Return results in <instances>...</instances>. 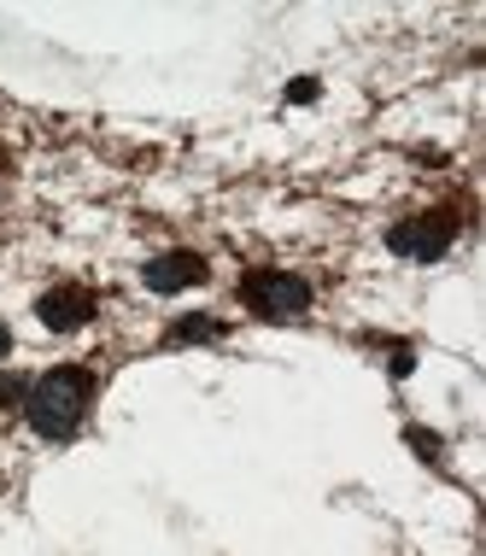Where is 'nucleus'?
<instances>
[{"label": "nucleus", "mask_w": 486, "mask_h": 556, "mask_svg": "<svg viewBox=\"0 0 486 556\" xmlns=\"http://www.w3.org/2000/svg\"><path fill=\"white\" fill-rule=\"evenodd\" d=\"M229 334V323L223 317H205V311H188V317H176L171 328H164V345H211Z\"/></svg>", "instance_id": "6"}, {"label": "nucleus", "mask_w": 486, "mask_h": 556, "mask_svg": "<svg viewBox=\"0 0 486 556\" xmlns=\"http://www.w3.org/2000/svg\"><path fill=\"white\" fill-rule=\"evenodd\" d=\"M410 369H416V352L399 340V345H387V375L392 381H410Z\"/></svg>", "instance_id": "10"}, {"label": "nucleus", "mask_w": 486, "mask_h": 556, "mask_svg": "<svg viewBox=\"0 0 486 556\" xmlns=\"http://www.w3.org/2000/svg\"><path fill=\"white\" fill-rule=\"evenodd\" d=\"M404 445L416 451V457L428 463V469H446V457H451V451H446V440H439L434 428H422V422H410V428H404Z\"/></svg>", "instance_id": "7"}, {"label": "nucleus", "mask_w": 486, "mask_h": 556, "mask_svg": "<svg viewBox=\"0 0 486 556\" xmlns=\"http://www.w3.org/2000/svg\"><path fill=\"white\" fill-rule=\"evenodd\" d=\"M24 399H29V381L18 369H0V410H24Z\"/></svg>", "instance_id": "8"}, {"label": "nucleus", "mask_w": 486, "mask_h": 556, "mask_svg": "<svg viewBox=\"0 0 486 556\" xmlns=\"http://www.w3.org/2000/svg\"><path fill=\"white\" fill-rule=\"evenodd\" d=\"M141 281H147V293L205 288V281H211V258H205V252H194V247H171V252H159V258H147Z\"/></svg>", "instance_id": "5"}, {"label": "nucleus", "mask_w": 486, "mask_h": 556, "mask_svg": "<svg viewBox=\"0 0 486 556\" xmlns=\"http://www.w3.org/2000/svg\"><path fill=\"white\" fill-rule=\"evenodd\" d=\"M463 235V212L458 205H428L416 217H399L387 229V252L392 258H410V264H439Z\"/></svg>", "instance_id": "2"}, {"label": "nucleus", "mask_w": 486, "mask_h": 556, "mask_svg": "<svg viewBox=\"0 0 486 556\" xmlns=\"http://www.w3.org/2000/svg\"><path fill=\"white\" fill-rule=\"evenodd\" d=\"M100 317V299L95 288H83V281H59V288H48L36 299V323L48 328V334H77V328H88Z\"/></svg>", "instance_id": "4"}, {"label": "nucleus", "mask_w": 486, "mask_h": 556, "mask_svg": "<svg viewBox=\"0 0 486 556\" xmlns=\"http://www.w3.org/2000/svg\"><path fill=\"white\" fill-rule=\"evenodd\" d=\"M235 293H240V305H247L258 323H294V317H306L311 299H316L306 276H294V269H270V264L247 269Z\"/></svg>", "instance_id": "3"}, {"label": "nucleus", "mask_w": 486, "mask_h": 556, "mask_svg": "<svg viewBox=\"0 0 486 556\" xmlns=\"http://www.w3.org/2000/svg\"><path fill=\"white\" fill-rule=\"evenodd\" d=\"M12 170V153H7V147H0V176H7Z\"/></svg>", "instance_id": "12"}, {"label": "nucleus", "mask_w": 486, "mask_h": 556, "mask_svg": "<svg viewBox=\"0 0 486 556\" xmlns=\"http://www.w3.org/2000/svg\"><path fill=\"white\" fill-rule=\"evenodd\" d=\"M7 357H12V328L0 323V364H7Z\"/></svg>", "instance_id": "11"}, {"label": "nucleus", "mask_w": 486, "mask_h": 556, "mask_svg": "<svg viewBox=\"0 0 486 556\" xmlns=\"http://www.w3.org/2000/svg\"><path fill=\"white\" fill-rule=\"evenodd\" d=\"M316 94H323V83H316V77H294V83L282 88V100H287V106H311Z\"/></svg>", "instance_id": "9"}, {"label": "nucleus", "mask_w": 486, "mask_h": 556, "mask_svg": "<svg viewBox=\"0 0 486 556\" xmlns=\"http://www.w3.org/2000/svg\"><path fill=\"white\" fill-rule=\"evenodd\" d=\"M88 404H95V369L88 364H53L29 381V399H24V422L29 433L65 445L77 440L83 422H88Z\"/></svg>", "instance_id": "1"}]
</instances>
